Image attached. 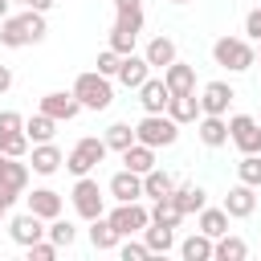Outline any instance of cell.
Masks as SVG:
<instances>
[{
    "instance_id": "f1b7e54d",
    "label": "cell",
    "mask_w": 261,
    "mask_h": 261,
    "mask_svg": "<svg viewBox=\"0 0 261 261\" xmlns=\"http://www.w3.org/2000/svg\"><path fill=\"white\" fill-rule=\"evenodd\" d=\"M143 245L151 249V257H155V253H171V249H175V228H167V224H147V228H143Z\"/></svg>"
},
{
    "instance_id": "f546056e",
    "label": "cell",
    "mask_w": 261,
    "mask_h": 261,
    "mask_svg": "<svg viewBox=\"0 0 261 261\" xmlns=\"http://www.w3.org/2000/svg\"><path fill=\"white\" fill-rule=\"evenodd\" d=\"M24 135H29V143H49L57 135V118H49L45 110H37L33 118H24Z\"/></svg>"
},
{
    "instance_id": "9a60e30c",
    "label": "cell",
    "mask_w": 261,
    "mask_h": 261,
    "mask_svg": "<svg viewBox=\"0 0 261 261\" xmlns=\"http://www.w3.org/2000/svg\"><path fill=\"white\" fill-rule=\"evenodd\" d=\"M65 163V155H61V147L49 139V143H33V155H29V171H37V175H53L57 167Z\"/></svg>"
},
{
    "instance_id": "9c48e42d",
    "label": "cell",
    "mask_w": 261,
    "mask_h": 261,
    "mask_svg": "<svg viewBox=\"0 0 261 261\" xmlns=\"http://www.w3.org/2000/svg\"><path fill=\"white\" fill-rule=\"evenodd\" d=\"M232 98H237V90L228 82H208L200 90V114H228Z\"/></svg>"
},
{
    "instance_id": "b9f144b4",
    "label": "cell",
    "mask_w": 261,
    "mask_h": 261,
    "mask_svg": "<svg viewBox=\"0 0 261 261\" xmlns=\"http://www.w3.org/2000/svg\"><path fill=\"white\" fill-rule=\"evenodd\" d=\"M8 130H24V118L16 110H0V135H8Z\"/></svg>"
},
{
    "instance_id": "6da1fadb",
    "label": "cell",
    "mask_w": 261,
    "mask_h": 261,
    "mask_svg": "<svg viewBox=\"0 0 261 261\" xmlns=\"http://www.w3.org/2000/svg\"><path fill=\"white\" fill-rule=\"evenodd\" d=\"M212 61L224 65L228 73H245L257 65V49L249 45V37H216L212 41Z\"/></svg>"
},
{
    "instance_id": "3957f363",
    "label": "cell",
    "mask_w": 261,
    "mask_h": 261,
    "mask_svg": "<svg viewBox=\"0 0 261 261\" xmlns=\"http://www.w3.org/2000/svg\"><path fill=\"white\" fill-rule=\"evenodd\" d=\"M135 139L139 143H147V147H171L175 139H179V122L175 118H167V114H143L139 122H135Z\"/></svg>"
},
{
    "instance_id": "bcb514c9",
    "label": "cell",
    "mask_w": 261,
    "mask_h": 261,
    "mask_svg": "<svg viewBox=\"0 0 261 261\" xmlns=\"http://www.w3.org/2000/svg\"><path fill=\"white\" fill-rule=\"evenodd\" d=\"M8 90H12V69L0 65V94H8Z\"/></svg>"
},
{
    "instance_id": "5b68a950",
    "label": "cell",
    "mask_w": 261,
    "mask_h": 261,
    "mask_svg": "<svg viewBox=\"0 0 261 261\" xmlns=\"http://www.w3.org/2000/svg\"><path fill=\"white\" fill-rule=\"evenodd\" d=\"M139 33H143V8H135V12H114V24H110V49H114V53H135Z\"/></svg>"
},
{
    "instance_id": "8fae6325",
    "label": "cell",
    "mask_w": 261,
    "mask_h": 261,
    "mask_svg": "<svg viewBox=\"0 0 261 261\" xmlns=\"http://www.w3.org/2000/svg\"><path fill=\"white\" fill-rule=\"evenodd\" d=\"M220 208L228 212V220H245V216H253V212H257V188H249V184L228 188V196H224Z\"/></svg>"
},
{
    "instance_id": "ee69618b",
    "label": "cell",
    "mask_w": 261,
    "mask_h": 261,
    "mask_svg": "<svg viewBox=\"0 0 261 261\" xmlns=\"http://www.w3.org/2000/svg\"><path fill=\"white\" fill-rule=\"evenodd\" d=\"M16 200H20V192H16V188H0V204H8V208H12Z\"/></svg>"
},
{
    "instance_id": "7c38bea8",
    "label": "cell",
    "mask_w": 261,
    "mask_h": 261,
    "mask_svg": "<svg viewBox=\"0 0 261 261\" xmlns=\"http://www.w3.org/2000/svg\"><path fill=\"white\" fill-rule=\"evenodd\" d=\"M135 94H139L143 114H163V110H167V98H171V90H167V82H163V77H147Z\"/></svg>"
},
{
    "instance_id": "d6a6232c",
    "label": "cell",
    "mask_w": 261,
    "mask_h": 261,
    "mask_svg": "<svg viewBox=\"0 0 261 261\" xmlns=\"http://www.w3.org/2000/svg\"><path fill=\"white\" fill-rule=\"evenodd\" d=\"M179 257L184 261H212V237L192 232L188 241H179Z\"/></svg>"
},
{
    "instance_id": "8992f818",
    "label": "cell",
    "mask_w": 261,
    "mask_h": 261,
    "mask_svg": "<svg viewBox=\"0 0 261 261\" xmlns=\"http://www.w3.org/2000/svg\"><path fill=\"white\" fill-rule=\"evenodd\" d=\"M69 200H73V212H77L82 220H94V216H102V208H106V196H102L98 179H90V175H77Z\"/></svg>"
},
{
    "instance_id": "4dcf8cb0",
    "label": "cell",
    "mask_w": 261,
    "mask_h": 261,
    "mask_svg": "<svg viewBox=\"0 0 261 261\" xmlns=\"http://www.w3.org/2000/svg\"><path fill=\"white\" fill-rule=\"evenodd\" d=\"M212 257H216V261H245V257H249V245H245L241 237H228V232H224V237L212 241Z\"/></svg>"
},
{
    "instance_id": "484cf974",
    "label": "cell",
    "mask_w": 261,
    "mask_h": 261,
    "mask_svg": "<svg viewBox=\"0 0 261 261\" xmlns=\"http://www.w3.org/2000/svg\"><path fill=\"white\" fill-rule=\"evenodd\" d=\"M143 57H147L151 69H163V65L175 61V41H171V37H151L147 49H143Z\"/></svg>"
},
{
    "instance_id": "7a4b0ae2",
    "label": "cell",
    "mask_w": 261,
    "mask_h": 261,
    "mask_svg": "<svg viewBox=\"0 0 261 261\" xmlns=\"http://www.w3.org/2000/svg\"><path fill=\"white\" fill-rule=\"evenodd\" d=\"M73 98L82 102V110H106V106L114 102V86H110L106 73L86 69V73H77V82H73Z\"/></svg>"
},
{
    "instance_id": "30bf717a",
    "label": "cell",
    "mask_w": 261,
    "mask_h": 261,
    "mask_svg": "<svg viewBox=\"0 0 261 261\" xmlns=\"http://www.w3.org/2000/svg\"><path fill=\"white\" fill-rule=\"evenodd\" d=\"M37 110H45L49 118H57V122H69V118H77L82 114V102L73 98V90L65 94V90H53V94H45L41 98V106Z\"/></svg>"
},
{
    "instance_id": "e0dca14e",
    "label": "cell",
    "mask_w": 261,
    "mask_h": 261,
    "mask_svg": "<svg viewBox=\"0 0 261 261\" xmlns=\"http://www.w3.org/2000/svg\"><path fill=\"white\" fill-rule=\"evenodd\" d=\"M196 135L204 147H224L228 143V118L224 114H200L196 118Z\"/></svg>"
},
{
    "instance_id": "f907efd6",
    "label": "cell",
    "mask_w": 261,
    "mask_h": 261,
    "mask_svg": "<svg viewBox=\"0 0 261 261\" xmlns=\"http://www.w3.org/2000/svg\"><path fill=\"white\" fill-rule=\"evenodd\" d=\"M257 61H261V41H257Z\"/></svg>"
},
{
    "instance_id": "44dd1931",
    "label": "cell",
    "mask_w": 261,
    "mask_h": 261,
    "mask_svg": "<svg viewBox=\"0 0 261 261\" xmlns=\"http://www.w3.org/2000/svg\"><path fill=\"white\" fill-rule=\"evenodd\" d=\"M171 200H175V208H179L184 216H192V212H200V208L208 204V192H204L200 184H175V188H171Z\"/></svg>"
},
{
    "instance_id": "74e56055",
    "label": "cell",
    "mask_w": 261,
    "mask_h": 261,
    "mask_svg": "<svg viewBox=\"0 0 261 261\" xmlns=\"http://www.w3.org/2000/svg\"><path fill=\"white\" fill-rule=\"evenodd\" d=\"M118 257H122V261H147L151 249H147L143 241H135V237H122V241H118Z\"/></svg>"
},
{
    "instance_id": "603a6c76",
    "label": "cell",
    "mask_w": 261,
    "mask_h": 261,
    "mask_svg": "<svg viewBox=\"0 0 261 261\" xmlns=\"http://www.w3.org/2000/svg\"><path fill=\"white\" fill-rule=\"evenodd\" d=\"M122 167L126 171H135V175H147L151 167H155V147H147V143H130L126 151H122Z\"/></svg>"
},
{
    "instance_id": "816d5d0a",
    "label": "cell",
    "mask_w": 261,
    "mask_h": 261,
    "mask_svg": "<svg viewBox=\"0 0 261 261\" xmlns=\"http://www.w3.org/2000/svg\"><path fill=\"white\" fill-rule=\"evenodd\" d=\"M171 4H192V0H171Z\"/></svg>"
},
{
    "instance_id": "1f68e13d",
    "label": "cell",
    "mask_w": 261,
    "mask_h": 261,
    "mask_svg": "<svg viewBox=\"0 0 261 261\" xmlns=\"http://www.w3.org/2000/svg\"><path fill=\"white\" fill-rule=\"evenodd\" d=\"M45 237H49L57 249H69V245L77 241V228H73V220H65V216H53V220H45Z\"/></svg>"
},
{
    "instance_id": "4316f807",
    "label": "cell",
    "mask_w": 261,
    "mask_h": 261,
    "mask_svg": "<svg viewBox=\"0 0 261 261\" xmlns=\"http://www.w3.org/2000/svg\"><path fill=\"white\" fill-rule=\"evenodd\" d=\"M196 224H200V232H204V237H212V241H216V237H224V232H228V212H224V208H208V204H204V208L196 212Z\"/></svg>"
},
{
    "instance_id": "ffe728a7",
    "label": "cell",
    "mask_w": 261,
    "mask_h": 261,
    "mask_svg": "<svg viewBox=\"0 0 261 261\" xmlns=\"http://www.w3.org/2000/svg\"><path fill=\"white\" fill-rule=\"evenodd\" d=\"M163 114L175 118L179 126H184V122H196V118H200V98H196V90H192V94H171Z\"/></svg>"
},
{
    "instance_id": "277c9868",
    "label": "cell",
    "mask_w": 261,
    "mask_h": 261,
    "mask_svg": "<svg viewBox=\"0 0 261 261\" xmlns=\"http://www.w3.org/2000/svg\"><path fill=\"white\" fill-rule=\"evenodd\" d=\"M102 159H106V139L86 135V139H77V143H73V151L65 155V167H69V175H90Z\"/></svg>"
},
{
    "instance_id": "836d02e7",
    "label": "cell",
    "mask_w": 261,
    "mask_h": 261,
    "mask_svg": "<svg viewBox=\"0 0 261 261\" xmlns=\"http://www.w3.org/2000/svg\"><path fill=\"white\" fill-rule=\"evenodd\" d=\"M179 220H184V212L175 208V200H171V196H163V200H155V204H151V224L179 228Z\"/></svg>"
},
{
    "instance_id": "e575fe53",
    "label": "cell",
    "mask_w": 261,
    "mask_h": 261,
    "mask_svg": "<svg viewBox=\"0 0 261 261\" xmlns=\"http://www.w3.org/2000/svg\"><path fill=\"white\" fill-rule=\"evenodd\" d=\"M102 139H106V151H118V155H122V151L135 143V126H130V122H114V126H106Z\"/></svg>"
},
{
    "instance_id": "7dc6e473",
    "label": "cell",
    "mask_w": 261,
    "mask_h": 261,
    "mask_svg": "<svg viewBox=\"0 0 261 261\" xmlns=\"http://www.w3.org/2000/svg\"><path fill=\"white\" fill-rule=\"evenodd\" d=\"M53 4H57V0H29V4H24V8H37V12H49V8H53Z\"/></svg>"
},
{
    "instance_id": "52a82bcc",
    "label": "cell",
    "mask_w": 261,
    "mask_h": 261,
    "mask_svg": "<svg viewBox=\"0 0 261 261\" xmlns=\"http://www.w3.org/2000/svg\"><path fill=\"white\" fill-rule=\"evenodd\" d=\"M228 143L241 155H261V122L253 114H232L228 118Z\"/></svg>"
},
{
    "instance_id": "7bdbcfd3",
    "label": "cell",
    "mask_w": 261,
    "mask_h": 261,
    "mask_svg": "<svg viewBox=\"0 0 261 261\" xmlns=\"http://www.w3.org/2000/svg\"><path fill=\"white\" fill-rule=\"evenodd\" d=\"M245 37H249V41H261V4L245 16Z\"/></svg>"
},
{
    "instance_id": "ac0fdd59",
    "label": "cell",
    "mask_w": 261,
    "mask_h": 261,
    "mask_svg": "<svg viewBox=\"0 0 261 261\" xmlns=\"http://www.w3.org/2000/svg\"><path fill=\"white\" fill-rule=\"evenodd\" d=\"M163 82H167V90L171 94H192L196 90V65H188V61H171V65H163Z\"/></svg>"
},
{
    "instance_id": "d590c367",
    "label": "cell",
    "mask_w": 261,
    "mask_h": 261,
    "mask_svg": "<svg viewBox=\"0 0 261 261\" xmlns=\"http://www.w3.org/2000/svg\"><path fill=\"white\" fill-rule=\"evenodd\" d=\"M237 179L249 188H261V155H241L237 163Z\"/></svg>"
},
{
    "instance_id": "cb8c5ba5",
    "label": "cell",
    "mask_w": 261,
    "mask_h": 261,
    "mask_svg": "<svg viewBox=\"0 0 261 261\" xmlns=\"http://www.w3.org/2000/svg\"><path fill=\"white\" fill-rule=\"evenodd\" d=\"M118 241H122V237L114 232V224L106 220V212L90 220V245H94L98 253H114V249H118Z\"/></svg>"
},
{
    "instance_id": "83f0119b",
    "label": "cell",
    "mask_w": 261,
    "mask_h": 261,
    "mask_svg": "<svg viewBox=\"0 0 261 261\" xmlns=\"http://www.w3.org/2000/svg\"><path fill=\"white\" fill-rule=\"evenodd\" d=\"M171 188H175V175H171V171H163V167H151V171L143 175V196H151V200L171 196Z\"/></svg>"
},
{
    "instance_id": "ba28073f",
    "label": "cell",
    "mask_w": 261,
    "mask_h": 261,
    "mask_svg": "<svg viewBox=\"0 0 261 261\" xmlns=\"http://www.w3.org/2000/svg\"><path fill=\"white\" fill-rule=\"evenodd\" d=\"M106 220L114 224V232H118V237H135V232H143V228L151 224V208H147V204H139V200H126V204H118Z\"/></svg>"
},
{
    "instance_id": "681fc988",
    "label": "cell",
    "mask_w": 261,
    "mask_h": 261,
    "mask_svg": "<svg viewBox=\"0 0 261 261\" xmlns=\"http://www.w3.org/2000/svg\"><path fill=\"white\" fill-rule=\"evenodd\" d=\"M4 212H8V204H0V216H4Z\"/></svg>"
},
{
    "instance_id": "c3c4849f",
    "label": "cell",
    "mask_w": 261,
    "mask_h": 261,
    "mask_svg": "<svg viewBox=\"0 0 261 261\" xmlns=\"http://www.w3.org/2000/svg\"><path fill=\"white\" fill-rule=\"evenodd\" d=\"M8 4H12V0H0V20L8 16Z\"/></svg>"
},
{
    "instance_id": "f35d334b",
    "label": "cell",
    "mask_w": 261,
    "mask_h": 261,
    "mask_svg": "<svg viewBox=\"0 0 261 261\" xmlns=\"http://www.w3.org/2000/svg\"><path fill=\"white\" fill-rule=\"evenodd\" d=\"M20 16H24V29H29V41H33V45L45 41V12L29 8V12H20Z\"/></svg>"
},
{
    "instance_id": "5bb4252c",
    "label": "cell",
    "mask_w": 261,
    "mask_h": 261,
    "mask_svg": "<svg viewBox=\"0 0 261 261\" xmlns=\"http://www.w3.org/2000/svg\"><path fill=\"white\" fill-rule=\"evenodd\" d=\"M8 237L16 241V245H33V241H41L45 237V220L37 216V212H20V216H12L8 220Z\"/></svg>"
},
{
    "instance_id": "f5cc1de1",
    "label": "cell",
    "mask_w": 261,
    "mask_h": 261,
    "mask_svg": "<svg viewBox=\"0 0 261 261\" xmlns=\"http://www.w3.org/2000/svg\"><path fill=\"white\" fill-rule=\"evenodd\" d=\"M12 4H29V0H12Z\"/></svg>"
},
{
    "instance_id": "d6986e66",
    "label": "cell",
    "mask_w": 261,
    "mask_h": 261,
    "mask_svg": "<svg viewBox=\"0 0 261 261\" xmlns=\"http://www.w3.org/2000/svg\"><path fill=\"white\" fill-rule=\"evenodd\" d=\"M61 208H65L61 192H53V188H33V196H29V212H37L41 220H53V216H61Z\"/></svg>"
},
{
    "instance_id": "d4e9b609",
    "label": "cell",
    "mask_w": 261,
    "mask_h": 261,
    "mask_svg": "<svg viewBox=\"0 0 261 261\" xmlns=\"http://www.w3.org/2000/svg\"><path fill=\"white\" fill-rule=\"evenodd\" d=\"M0 45H4V49H24V45H33V41H29V29H24V16H4V20H0Z\"/></svg>"
},
{
    "instance_id": "4fadbf2b",
    "label": "cell",
    "mask_w": 261,
    "mask_h": 261,
    "mask_svg": "<svg viewBox=\"0 0 261 261\" xmlns=\"http://www.w3.org/2000/svg\"><path fill=\"white\" fill-rule=\"evenodd\" d=\"M106 192H110V200L114 204H126V200H143V175H135V171H114L110 175V184H106Z\"/></svg>"
},
{
    "instance_id": "2e32d148",
    "label": "cell",
    "mask_w": 261,
    "mask_h": 261,
    "mask_svg": "<svg viewBox=\"0 0 261 261\" xmlns=\"http://www.w3.org/2000/svg\"><path fill=\"white\" fill-rule=\"evenodd\" d=\"M126 90H139L147 77H151V65H147V57H139V53H122V61H118V73H114Z\"/></svg>"
},
{
    "instance_id": "60d3db41",
    "label": "cell",
    "mask_w": 261,
    "mask_h": 261,
    "mask_svg": "<svg viewBox=\"0 0 261 261\" xmlns=\"http://www.w3.org/2000/svg\"><path fill=\"white\" fill-rule=\"evenodd\" d=\"M118 61H122V53H114V49L106 45V49L98 53V73H106V77H114V73H118Z\"/></svg>"
},
{
    "instance_id": "ab89813d",
    "label": "cell",
    "mask_w": 261,
    "mask_h": 261,
    "mask_svg": "<svg viewBox=\"0 0 261 261\" xmlns=\"http://www.w3.org/2000/svg\"><path fill=\"white\" fill-rule=\"evenodd\" d=\"M57 253H61V249H57L49 237H41V241H33V245H29V261H53Z\"/></svg>"
},
{
    "instance_id": "7402d4cb",
    "label": "cell",
    "mask_w": 261,
    "mask_h": 261,
    "mask_svg": "<svg viewBox=\"0 0 261 261\" xmlns=\"http://www.w3.org/2000/svg\"><path fill=\"white\" fill-rule=\"evenodd\" d=\"M0 188H16L24 196V188H29V163H20V159H12V155L0 151Z\"/></svg>"
},
{
    "instance_id": "f6af8a7d",
    "label": "cell",
    "mask_w": 261,
    "mask_h": 261,
    "mask_svg": "<svg viewBox=\"0 0 261 261\" xmlns=\"http://www.w3.org/2000/svg\"><path fill=\"white\" fill-rule=\"evenodd\" d=\"M143 8V0H114V12H135Z\"/></svg>"
},
{
    "instance_id": "8d00e7d4",
    "label": "cell",
    "mask_w": 261,
    "mask_h": 261,
    "mask_svg": "<svg viewBox=\"0 0 261 261\" xmlns=\"http://www.w3.org/2000/svg\"><path fill=\"white\" fill-rule=\"evenodd\" d=\"M0 151L12 155V159H24V155H29V135H24V130H8V135H0Z\"/></svg>"
}]
</instances>
